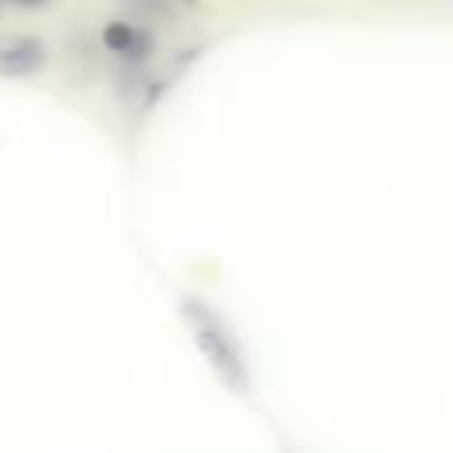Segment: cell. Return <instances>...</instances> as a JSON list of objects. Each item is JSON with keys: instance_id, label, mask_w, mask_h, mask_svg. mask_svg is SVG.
<instances>
[{"instance_id": "cell-3", "label": "cell", "mask_w": 453, "mask_h": 453, "mask_svg": "<svg viewBox=\"0 0 453 453\" xmlns=\"http://www.w3.org/2000/svg\"><path fill=\"white\" fill-rule=\"evenodd\" d=\"M198 322H202V326H198V343H202V347L212 354V361L223 368V375H237L241 361L234 357V350H230V340L219 333V326H216L212 319H205V315H202V308H198Z\"/></svg>"}, {"instance_id": "cell-4", "label": "cell", "mask_w": 453, "mask_h": 453, "mask_svg": "<svg viewBox=\"0 0 453 453\" xmlns=\"http://www.w3.org/2000/svg\"><path fill=\"white\" fill-rule=\"evenodd\" d=\"M14 7H21V11H39V7H46V4H53V0H11Z\"/></svg>"}, {"instance_id": "cell-1", "label": "cell", "mask_w": 453, "mask_h": 453, "mask_svg": "<svg viewBox=\"0 0 453 453\" xmlns=\"http://www.w3.org/2000/svg\"><path fill=\"white\" fill-rule=\"evenodd\" d=\"M46 42L39 35H7L0 39V78H32L46 67Z\"/></svg>"}, {"instance_id": "cell-2", "label": "cell", "mask_w": 453, "mask_h": 453, "mask_svg": "<svg viewBox=\"0 0 453 453\" xmlns=\"http://www.w3.org/2000/svg\"><path fill=\"white\" fill-rule=\"evenodd\" d=\"M99 39L110 53H124L131 60H138V53H149V35L138 32L134 25H127V21H106Z\"/></svg>"}]
</instances>
